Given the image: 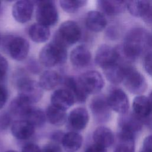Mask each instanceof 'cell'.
I'll use <instances>...</instances> for the list:
<instances>
[{
  "label": "cell",
  "instance_id": "obj_27",
  "mask_svg": "<svg viewBox=\"0 0 152 152\" xmlns=\"http://www.w3.org/2000/svg\"><path fill=\"white\" fill-rule=\"evenodd\" d=\"M61 81V77L57 72L47 70L40 75L39 83L43 90H50L55 88Z\"/></svg>",
  "mask_w": 152,
  "mask_h": 152
},
{
  "label": "cell",
  "instance_id": "obj_32",
  "mask_svg": "<svg viewBox=\"0 0 152 152\" xmlns=\"http://www.w3.org/2000/svg\"><path fill=\"white\" fill-rule=\"evenodd\" d=\"M59 3L64 11L68 13H74L78 11V9L84 6L87 3V1L61 0L59 1Z\"/></svg>",
  "mask_w": 152,
  "mask_h": 152
},
{
  "label": "cell",
  "instance_id": "obj_46",
  "mask_svg": "<svg viewBox=\"0 0 152 152\" xmlns=\"http://www.w3.org/2000/svg\"><path fill=\"white\" fill-rule=\"evenodd\" d=\"M1 34H0V42H1Z\"/></svg>",
  "mask_w": 152,
  "mask_h": 152
},
{
  "label": "cell",
  "instance_id": "obj_45",
  "mask_svg": "<svg viewBox=\"0 0 152 152\" xmlns=\"http://www.w3.org/2000/svg\"><path fill=\"white\" fill-rule=\"evenodd\" d=\"M140 152H147V151H145V150H144L143 149H142V150H141Z\"/></svg>",
  "mask_w": 152,
  "mask_h": 152
},
{
  "label": "cell",
  "instance_id": "obj_12",
  "mask_svg": "<svg viewBox=\"0 0 152 152\" xmlns=\"http://www.w3.org/2000/svg\"><path fill=\"white\" fill-rule=\"evenodd\" d=\"M29 43L21 37L11 38L7 43L8 51L11 57L16 61H23L27 56L29 51Z\"/></svg>",
  "mask_w": 152,
  "mask_h": 152
},
{
  "label": "cell",
  "instance_id": "obj_43",
  "mask_svg": "<svg viewBox=\"0 0 152 152\" xmlns=\"http://www.w3.org/2000/svg\"><path fill=\"white\" fill-rule=\"evenodd\" d=\"M148 99L149 100V102H150V105H151V109H152V91L150 93Z\"/></svg>",
  "mask_w": 152,
  "mask_h": 152
},
{
  "label": "cell",
  "instance_id": "obj_8",
  "mask_svg": "<svg viewBox=\"0 0 152 152\" xmlns=\"http://www.w3.org/2000/svg\"><path fill=\"white\" fill-rule=\"evenodd\" d=\"M84 90L89 94H97L104 86V80L101 74L96 71H88L78 78Z\"/></svg>",
  "mask_w": 152,
  "mask_h": 152
},
{
  "label": "cell",
  "instance_id": "obj_38",
  "mask_svg": "<svg viewBox=\"0 0 152 152\" xmlns=\"http://www.w3.org/2000/svg\"><path fill=\"white\" fill-rule=\"evenodd\" d=\"M8 98V92L5 87L0 85V109L3 107Z\"/></svg>",
  "mask_w": 152,
  "mask_h": 152
},
{
  "label": "cell",
  "instance_id": "obj_26",
  "mask_svg": "<svg viewBox=\"0 0 152 152\" xmlns=\"http://www.w3.org/2000/svg\"><path fill=\"white\" fill-rule=\"evenodd\" d=\"M31 107L30 102L18 96L11 101L10 104V112L11 114L23 119Z\"/></svg>",
  "mask_w": 152,
  "mask_h": 152
},
{
  "label": "cell",
  "instance_id": "obj_6",
  "mask_svg": "<svg viewBox=\"0 0 152 152\" xmlns=\"http://www.w3.org/2000/svg\"><path fill=\"white\" fill-rule=\"evenodd\" d=\"M36 10V19L38 23L49 27L55 25L58 20L56 6L52 1H38Z\"/></svg>",
  "mask_w": 152,
  "mask_h": 152
},
{
  "label": "cell",
  "instance_id": "obj_15",
  "mask_svg": "<svg viewBox=\"0 0 152 152\" xmlns=\"http://www.w3.org/2000/svg\"><path fill=\"white\" fill-rule=\"evenodd\" d=\"M34 8L32 1L21 0L17 1L12 7V14L14 19L20 23L28 22L31 18Z\"/></svg>",
  "mask_w": 152,
  "mask_h": 152
},
{
  "label": "cell",
  "instance_id": "obj_33",
  "mask_svg": "<svg viewBox=\"0 0 152 152\" xmlns=\"http://www.w3.org/2000/svg\"><path fill=\"white\" fill-rule=\"evenodd\" d=\"M11 122V118L10 113L6 112H3L0 113V129H6Z\"/></svg>",
  "mask_w": 152,
  "mask_h": 152
},
{
  "label": "cell",
  "instance_id": "obj_16",
  "mask_svg": "<svg viewBox=\"0 0 152 152\" xmlns=\"http://www.w3.org/2000/svg\"><path fill=\"white\" fill-rule=\"evenodd\" d=\"M52 105L66 110L74 103L75 99L72 94L66 88L55 90L51 96Z\"/></svg>",
  "mask_w": 152,
  "mask_h": 152
},
{
  "label": "cell",
  "instance_id": "obj_24",
  "mask_svg": "<svg viewBox=\"0 0 152 152\" xmlns=\"http://www.w3.org/2000/svg\"><path fill=\"white\" fill-rule=\"evenodd\" d=\"M93 139L95 144L107 148L112 145L114 142V135L107 127L101 126L97 128L93 134Z\"/></svg>",
  "mask_w": 152,
  "mask_h": 152
},
{
  "label": "cell",
  "instance_id": "obj_14",
  "mask_svg": "<svg viewBox=\"0 0 152 152\" xmlns=\"http://www.w3.org/2000/svg\"><path fill=\"white\" fill-rule=\"evenodd\" d=\"M118 61V52L116 48H113L108 45H102L96 51V64L102 69Z\"/></svg>",
  "mask_w": 152,
  "mask_h": 152
},
{
  "label": "cell",
  "instance_id": "obj_4",
  "mask_svg": "<svg viewBox=\"0 0 152 152\" xmlns=\"http://www.w3.org/2000/svg\"><path fill=\"white\" fill-rule=\"evenodd\" d=\"M18 96L31 104L37 103L43 96V89L38 82L27 77H22L17 82Z\"/></svg>",
  "mask_w": 152,
  "mask_h": 152
},
{
  "label": "cell",
  "instance_id": "obj_17",
  "mask_svg": "<svg viewBox=\"0 0 152 152\" xmlns=\"http://www.w3.org/2000/svg\"><path fill=\"white\" fill-rule=\"evenodd\" d=\"M97 5L100 12L107 15H115L122 13L126 8V1L116 0H99Z\"/></svg>",
  "mask_w": 152,
  "mask_h": 152
},
{
  "label": "cell",
  "instance_id": "obj_34",
  "mask_svg": "<svg viewBox=\"0 0 152 152\" xmlns=\"http://www.w3.org/2000/svg\"><path fill=\"white\" fill-rule=\"evenodd\" d=\"M144 66L146 72L152 77V51L148 52L144 59Z\"/></svg>",
  "mask_w": 152,
  "mask_h": 152
},
{
  "label": "cell",
  "instance_id": "obj_41",
  "mask_svg": "<svg viewBox=\"0 0 152 152\" xmlns=\"http://www.w3.org/2000/svg\"><path fill=\"white\" fill-rule=\"evenodd\" d=\"M142 149L147 152H152V135L147 137L144 139Z\"/></svg>",
  "mask_w": 152,
  "mask_h": 152
},
{
  "label": "cell",
  "instance_id": "obj_44",
  "mask_svg": "<svg viewBox=\"0 0 152 152\" xmlns=\"http://www.w3.org/2000/svg\"><path fill=\"white\" fill-rule=\"evenodd\" d=\"M5 152H17V151H15V150H8V151H5Z\"/></svg>",
  "mask_w": 152,
  "mask_h": 152
},
{
  "label": "cell",
  "instance_id": "obj_35",
  "mask_svg": "<svg viewBox=\"0 0 152 152\" xmlns=\"http://www.w3.org/2000/svg\"><path fill=\"white\" fill-rule=\"evenodd\" d=\"M8 62L7 59L1 55H0V81L5 76L8 70Z\"/></svg>",
  "mask_w": 152,
  "mask_h": 152
},
{
  "label": "cell",
  "instance_id": "obj_10",
  "mask_svg": "<svg viewBox=\"0 0 152 152\" xmlns=\"http://www.w3.org/2000/svg\"><path fill=\"white\" fill-rule=\"evenodd\" d=\"M107 100L111 110L121 114L128 112L129 100L126 93L120 88L111 90L107 97Z\"/></svg>",
  "mask_w": 152,
  "mask_h": 152
},
{
  "label": "cell",
  "instance_id": "obj_13",
  "mask_svg": "<svg viewBox=\"0 0 152 152\" xmlns=\"http://www.w3.org/2000/svg\"><path fill=\"white\" fill-rule=\"evenodd\" d=\"M89 121V115L86 109L79 107L72 110L67 117L68 126L72 131L84 129Z\"/></svg>",
  "mask_w": 152,
  "mask_h": 152
},
{
  "label": "cell",
  "instance_id": "obj_7",
  "mask_svg": "<svg viewBox=\"0 0 152 152\" xmlns=\"http://www.w3.org/2000/svg\"><path fill=\"white\" fill-rule=\"evenodd\" d=\"M90 107L95 121L98 123L107 122L111 117V109L107 97L103 95L95 96L91 101Z\"/></svg>",
  "mask_w": 152,
  "mask_h": 152
},
{
  "label": "cell",
  "instance_id": "obj_19",
  "mask_svg": "<svg viewBox=\"0 0 152 152\" xmlns=\"http://www.w3.org/2000/svg\"><path fill=\"white\" fill-rule=\"evenodd\" d=\"M91 52L85 45H79L74 48L70 53V61L77 67H84L90 62Z\"/></svg>",
  "mask_w": 152,
  "mask_h": 152
},
{
  "label": "cell",
  "instance_id": "obj_36",
  "mask_svg": "<svg viewBox=\"0 0 152 152\" xmlns=\"http://www.w3.org/2000/svg\"><path fill=\"white\" fill-rule=\"evenodd\" d=\"M141 18L145 23L152 24V4L151 2L141 17Z\"/></svg>",
  "mask_w": 152,
  "mask_h": 152
},
{
  "label": "cell",
  "instance_id": "obj_11",
  "mask_svg": "<svg viewBox=\"0 0 152 152\" xmlns=\"http://www.w3.org/2000/svg\"><path fill=\"white\" fill-rule=\"evenodd\" d=\"M143 124L141 119L134 112H126L121 114L118 119L119 130L130 133L134 135L139 132Z\"/></svg>",
  "mask_w": 152,
  "mask_h": 152
},
{
  "label": "cell",
  "instance_id": "obj_3",
  "mask_svg": "<svg viewBox=\"0 0 152 152\" xmlns=\"http://www.w3.org/2000/svg\"><path fill=\"white\" fill-rule=\"evenodd\" d=\"M81 31L75 21L68 20L63 22L53 36V42L65 48L77 43L81 38Z\"/></svg>",
  "mask_w": 152,
  "mask_h": 152
},
{
  "label": "cell",
  "instance_id": "obj_40",
  "mask_svg": "<svg viewBox=\"0 0 152 152\" xmlns=\"http://www.w3.org/2000/svg\"><path fill=\"white\" fill-rule=\"evenodd\" d=\"M85 152H107L106 148L95 143L90 145L87 147Z\"/></svg>",
  "mask_w": 152,
  "mask_h": 152
},
{
  "label": "cell",
  "instance_id": "obj_20",
  "mask_svg": "<svg viewBox=\"0 0 152 152\" xmlns=\"http://www.w3.org/2000/svg\"><path fill=\"white\" fill-rule=\"evenodd\" d=\"M65 88L68 90L73 96L75 101L79 103L86 102L88 94L84 90L78 78L67 77L64 80Z\"/></svg>",
  "mask_w": 152,
  "mask_h": 152
},
{
  "label": "cell",
  "instance_id": "obj_42",
  "mask_svg": "<svg viewBox=\"0 0 152 152\" xmlns=\"http://www.w3.org/2000/svg\"><path fill=\"white\" fill-rule=\"evenodd\" d=\"M64 134H64L62 131H57L54 132L52 134V136H51V138H52V139L55 142H61Z\"/></svg>",
  "mask_w": 152,
  "mask_h": 152
},
{
  "label": "cell",
  "instance_id": "obj_21",
  "mask_svg": "<svg viewBox=\"0 0 152 152\" xmlns=\"http://www.w3.org/2000/svg\"><path fill=\"white\" fill-rule=\"evenodd\" d=\"M87 27L94 32L102 31L107 25V21L104 15L98 11H89L86 18Z\"/></svg>",
  "mask_w": 152,
  "mask_h": 152
},
{
  "label": "cell",
  "instance_id": "obj_22",
  "mask_svg": "<svg viewBox=\"0 0 152 152\" xmlns=\"http://www.w3.org/2000/svg\"><path fill=\"white\" fill-rule=\"evenodd\" d=\"M135 137L130 133L119 130L114 152H135Z\"/></svg>",
  "mask_w": 152,
  "mask_h": 152
},
{
  "label": "cell",
  "instance_id": "obj_25",
  "mask_svg": "<svg viewBox=\"0 0 152 152\" xmlns=\"http://www.w3.org/2000/svg\"><path fill=\"white\" fill-rule=\"evenodd\" d=\"M83 137L77 132L70 131L64 134L62 144L66 152H77L83 144Z\"/></svg>",
  "mask_w": 152,
  "mask_h": 152
},
{
  "label": "cell",
  "instance_id": "obj_23",
  "mask_svg": "<svg viewBox=\"0 0 152 152\" xmlns=\"http://www.w3.org/2000/svg\"><path fill=\"white\" fill-rule=\"evenodd\" d=\"M129 65V64H128ZM128 65H123L118 61L103 69L107 80L113 84H119L123 81L125 67Z\"/></svg>",
  "mask_w": 152,
  "mask_h": 152
},
{
  "label": "cell",
  "instance_id": "obj_2",
  "mask_svg": "<svg viewBox=\"0 0 152 152\" xmlns=\"http://www.w3.org/2000/svg\"><path fill=\"white\" fill-rule=\"evenodd\" d=\"M66 59V48L54 42L43 46L39 53V61L43 66L46 67H52L64 64Z\"/></svg>",
  "mask_w": 152,
  "mask_h": 152
},
{
  "label": "cell",
  "instance_id": "obj_28",
  "mask_svg": "<svg viewBox=\"0 0 152 152\" xmlns=\"http://www.w3.org/2000/svg\"><path fill=\"white\" fill-rule=\"evenodd\" d=\"M50 34L49 27L38 23L31 25L28 30L29 37L36 43L46 42L49 39Z\"/></svg>",
  "mask_w": 152,
  "mask_h": 152
},
{
  "label": "cell",
  "instance_id": "obj_30",
  "mask_svg": "<svg viewBox=\"0 0 152 152\" xmlns=\"http://www.w3.org/2000/svg\"><path fill=\"white\" fill-rule=\"evenodd\" d=\"M46 119V114L43 110L32 106L23 119L29 122L34 127H40L45 124Z\"/></svg>",
  "mask_w": 152,
  "mask_h": 152
},
{
  "label": "cell",
  "instance_id": "obj_39",
  "mask_svg": "<svg viewBox=\"0 0 152 152\" xmlns=\"http://www.w3.org/2000/svg\"><path fill=\"white\" fill-rule=\"evenodd\" d=\"M22 152H42V150L37 144L28 143L23 147Z\"/></svg>",
  "mask_w": 152,
  "mask_h": 152
},
{
  "label": "cell",
  "instance_id": "obj_1",
  "mask_svg": "<svg viewBox=\"0 0 152 152\" xmlns=\"http://www.w3.org/2000/svg\"><path fill=\"white\" fill-rule=\"evenodd\" d=\"M152 37L144 28L131 29L125 36L122 50L129 61H134L145 52L150 48Z\"/></svg>",
  "mask_w": 152,
  "mask_h": 152
},
{
  "label": "cell",
  "instance_id": "obj_29",
  "mask_svg": "<svg viewBox=\"0 0 152 152\" xmlns=\"http://www.w3.org/2000/svg\"><path fill=\"white\" fill-rule=\"evenodd\" d=\"M46 117L51 124L55 126H61L67 121L68 116L65 110L51 104L46 109Z\"/></svg>",
  "mask_w": 152,
  "mask_h": 152
},
{
  "label": "cell",
  "instance_id": "obj_47",
  "mask_svg": "<svg viewBox=\"0 0 152 152\" xmlns=\"http://www.w3.org/2000/svg\"><path fill=\"white\" fill-rule=\"evenodd\" d=\"M0 6H1V2H0Z\"/></svg>",
  "mask_w": 152,
  "mask_h": 152
},
{
  "label": "cell",
  "instance_id": "obj_18",
  "mask_svg": "<svg viewBox=\"0 0 152 152\" xmlns=\"http://www.w3.org/2000/svg\"><path fill=\"white\" fill-rule=\"evenodd\" d=\"M35 127L24 119L14 121L11 126V133L14 137L23 140L30 138L34 132Z\"/></svg>",
  "mask_w": 152,
  "mask_h": 152
},
{
  "label": "cell",
  "instance_id": "obj_5",
  "mask_svg": "<svg viewBox=\"0 0 152 152\" xmlns=\"http://www.w3.org/2000/svg\"><path fill=\"white\" fill-rule=\"evenodd\" d=\"M123 81L126 88L135 94L143 93L147 87L144 77L130 65L125 67Z\"/></svg>",
  "mask_w": 152,
  "mask_h": 152
},
{
  "label": "cell",
  "instance_id": "obj_31",
  "mask_svg": "<svg viewBox=\"0 0 152 152\" xmlns=\"http://www.w3.org/2000/svg\"><path fill=\"white\" fill-rule=\"evenodd\" d=\"M150 3L148 1H126V8L131 15L141 18Z\"/></svg>",
  "mask_w": 152,
  "mask_h": 152
},
{
  "label": "cell",
  "instance_id": "obj_9",
  "mask_svg": "<svg viewBox=\"0 0 152 152\" xmlns=\"http://www.w3.org/2000/svg\"><path fill=\"white\" fill-rule=\"evenodd\" d=\"M133 112L149 129L152 130V109L147 97L137 96L132 103Z\"/></svg>",
  "mask_w": 152,
  "mask_h": 152
},
{
  "label": "cell",
  "instance_id": "obj_37",
  "mask_svg": "<svg viewBox=\"0 0 152 152\" xmlns=\"http://www.w3.org/2000/svg\"><path fill=\"white\" fill-rule=\"evenodd\" d=\"M42 152H62V150L58 144L49 143L43 147Z\"/></svg>",
  "mask_w": 152,
  "mask_h": 152
}]
</instances>
